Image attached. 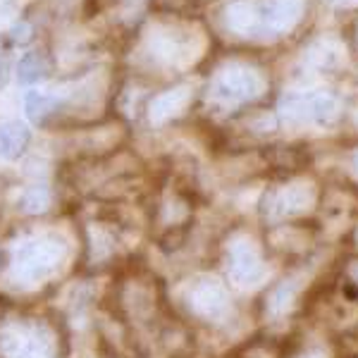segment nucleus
Returning a JSON list of instances; mask_svg holds the SVG:
<instances>
[{
	"label": "nucleus",
	"instance_id": "obj_1",
	"mask_svg": "<svg viewBox=\"0 0 358 358\" xmlns=\"http://www.w3.org/2000/svg\"><path fill=\"white\" fill-rule=\"evenodd\" d=\"M203 50V31L184 24L175 15H163L138 29L131 53L148 69H182Z\"/></svg>",
	"mask_w": 358,
	"mask_h": 358
},
{
	"label": "nucleus",
	"instance_id": "obj_2",
	"mask_svg": "<svg viewBox=\"0 0 358 358\" xmlns=\"http://www.w3.org/2000/svg\"><path fill=\"white\" fill-rule=\"evenodd\" d=\"M265 91V69L253 60H227L210 77V94L222 103H251Z\"/></svg>",
	"mask_w": 358,
	"mask_h": 358
},
{
	"label": "nucleus",
	"instance_id": "obj_3",
	"mask_svg": "<svg viewBox=\"0 0 358 358\" xmlns=\"http://www.w3.org/2000/svg\"><path fill=\"white\" fill-rule=\"evenodd\" d=\"M217 22L224 34L241 41H268L263 0H227L217 8Z\"/></svg>",
	"mask_w": 358,
	"mask_h": 358
},
{
	"label": "nucleus",
	"instance_id": "obj_4",
	"mask_svg": "<svg viewBox=\"0 0 358 358\" xmlns=\"http://www.w3.org/2000/svg\"><path fill=\"white\" fill-rule=\"evenodd\" d=\"M65 246L55 239L29 241L17 251V273L27 280H41L60 265Z\"/></svg>",
	"mask_w": 358,
	"mask_h": 358
},
{
	"label": "nucleus",
	"instance_id": "obj_5",
	"mask_svg": "<svg viewBox=\"0 0 358 358\" xmlns=\"http://www.w3.org/2000/svg\"><path fill=\"white\" fill-rule=\"evenodd\" d=\"M265 5V34L268 41H277L296 31L306 20V0H263Z\"/></svg>",
	"mask_w": 358,
	"mask_h": 358
},
{
	"label": "nucleus",
	"instance_id": "obj_6",
	"mask_svg": "<svg viewBox=\"0 0 358 358\" xmlns=\"http://www.w3.org/2000/svg\"><path fill=\"white\" fill-rule=\"evenodd\" d=\"M65 108H67L65 98L53 96V94H38V91H31V94H27V98H24L27 117L38 127H45L50 120L57 117V115L65 110Z\"/></svg>",
	"mask_w": 358,
	"mask_h": 358
},
{
	"label": "nucleus",
	"instance_id": "obj_7",
	"mask_svg": "<svg viewBox=\"0 0 358 358\" xmlns=\"http://www.w3.org/2000/svg\"><path fill=\"white\" fill-rule=\"evenodd\" d=\"M50 74H53V62L45 50H29L17 62V82L22 86L45 82Z\"/></svg>",
	"mask_w": 358,
	"mask_h": 358
},
{
	"label": "nucleus",
	"instance_id": "obj_8",
	"mask_svg": "<svg viewBox=\"0 0 358 358\" xmlns=\"http://www.w3.org/2000/svg\"><path fill=\"white\" fill-rule=\"evenodd\" d=\"M31 143V131L24 122L0 124V160H17L27 153Z\"/></svg>",
	"mask_w": 358,
	"mask_h": 358
},
{
	"label": "nucleus",
	"instance_id": "obj_9",
	"mask_svg": "<svg viewBox=\"0 0 358 358\" xmlns=\"http://www.w3.org/2000/svg\"><path fill=\"white\" fill-rule=\"evenodd\" d=\"M189 101V89H175V91H165V94L155 96L148 106V117L151 122L160 124L170 117V110L175 113V108L179 103H187Z\"/></svg>",
	"mask_w": 358,
	"mask_h": 358
},
{
	"label": "nucleus",
	"instance_id": "obj_10",
	"mask_svg": "<svg viewBox=\"0 0 358 358\" xmlns=\"http://www.w3.org/2000/svg\"><path fill=\"white\" fill-rule=\"evenodd\" d=\"M13 358H50V342L38 332L20 334L15 339V346L10 349Z\"/></svg>",
	"mask_w": 358,
	"mask_h": 358
},
{
	"label": "nucleus",
	"instance_id": "obj_11",
	"mask_svg": "<svg viewBox=\"0 0 358 358\" xmlns=\"http://www.w3.org/2000/svg\"><path fill=\"white\" fill-rule=\"evenodd\" d=\"M48 203H50V192L45 187H31L20 201L22 210L27 213H41L48 208Z\"/></svg>",
	"mask_w": 358,
	"mask_h": 358
},
{
	"label": "nucleus",
	"instance_id": "obj_12",
	"mask_svg": "<svg viewBox=\"0 0 358 358\" xmlns=\"http://www.w3.org/2000/svg\"><path fill=\"white\" fill-rule=\"evenodd\" d=\"M8 38L13 45H20V48H24V45H29L36 38V27L31 24L29 20H20L17 24L10 27L8 31Z\"/></svg>",
	"mask_w": 358,
	"mask_h": 358
},
{
	"label": "nucleus",
	"instance_id": "obj_13",
	"mask_svg": "<svg viewBox=\"0 0 358 358\" xmlns=\"http://www.w3.org/2000/svg\"><path fill=\"white\" fill-rule=\"evenodd\" d=\"M196 3H199V0H155V8H158L163 15L182 17V15L192 13L196 8Z\"/></svg>",
	"mask_w": 358,
	"mask_h": 358
},
{
	"label": "nucleus",
	"instance_id": "obj_14",
	"mask_svg": "<svg viewBox=\"0 0 358 358\" xmlns=\"http://www.w3.org/2000/svg\"><path fill=\"white\" fill-rule=\"evenodd\" d=\"M10 74H13V62H10V55L0 48V91L8 86L10 82Z\"/></svg>",
	"mask_w": 358,
	"mask_h": 358
},
{
	"label": "nucleus",
	"instance_id": "obj_15",
	"mask_svg": "<svg viewBox=\"0 0 358 358\" xmlns=\"http://www.w3.org/2000/svg\"><path fill=\"white\" fill-rule=\"evenodd\" d=\"M115 0H84V15L86 17H94L98 13H103L106 8H110Z\"/></svg>",
	"mask_w": 358,
	"mask_h": 358
},
{
	"label": "nucleus",
	"instance_id": "obj_16",
	"mask_svg": "<svg viewBox=\"0 0 358 358\" xmlns=\"http://www.w3.org/2000/svg\"><path fill=\"white\" fill-rule=\"evenodd\" d=\"M356 41H358V27H356Z\"/></svg>",
	"mask_w": 358,
	"mask_h": 358
}]
</instances>
